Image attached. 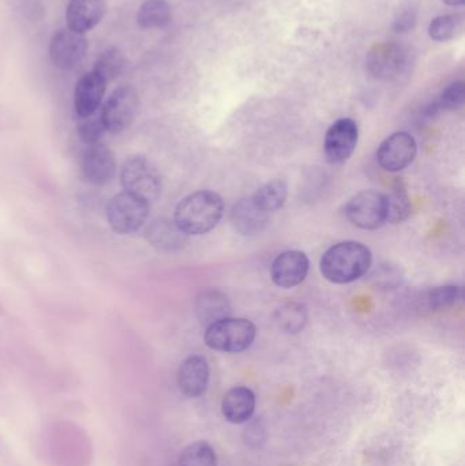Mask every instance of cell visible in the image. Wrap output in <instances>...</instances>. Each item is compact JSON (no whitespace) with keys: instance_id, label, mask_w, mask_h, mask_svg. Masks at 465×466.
<instances>
[{"instance_id":"6da1fadb","label":"cell","mask_w":465,"mask_h":466,"mask_svg":"<svg viewBox=\"0 0 465 466\" xmlns=\"http://www.w3.org/2000/svg\"><path fill=\"white\" fill-rule=\"evenodd\" d=\"M372 262L369 247L359 242H342L332 246L321 258V274L334 284H350L363 277Z\"/></svg>"},{"instance_id":"7a4b0ae2","label":"cell","mask_w":465,"mask_h":466,"mask_svg":"<svg viewBox=\"0 0 465 466\" xmlns=\"http://www.w3.org/2000/svg\"><path fill=\"white\" fill-rule=\"evenodd\" d=\"M224 207L223 198L215 191H197L179 202L174 221L188 236L205 235L220 223Z\"/></svg>"},{"instance_id":"3957f363","label":"cell","mask_w":465,"mask_h":466,"mask_svg":"<svg viewBox=\"0 0 465 466\" xmlns=\"http://www.w3.org/2000/svg\"><path fill=\"white\" fill-rule=\"evenodd\" d=\"M256 336V325L251 320L228 317L207 326L205 344L213 351L239 354L251 347Z\"/></svg>"},{"instance_id":"277c9868","label":"cell","mask_w":465,"mask_h":466,"mask_svg":"<svg viewBox=\"0 0 465 466\" xmlns=\"http://www.w3.org/2000/svg\"><path fill=\"white\" fill-rule=\"evenodd\" d=\"M121 183L126 193L146 204L158 201L163 188L160 172L145 156H130L121 166Z\"/></svg>"},{"instance_id":"5b68a950","label":"cell","mask_w":465,"mask_h":466,"mask_svg":"<svg viewBox=\"0 0 465 466\" xmlns=\"http://www.w3.org/2000/svg\"><path fill=\"white\" fill-rule=\"evenodd\" d=\"M149 210L150 204L124 191L108 202V223L119 235H130L142 228L148 220Z\"/></svg>"},{"instance_id":"8992f818","label":"cell","mask_w":465,"mask_h":466,"mask_svg":"<svg viewBox=\"0 0 465 466\" xmlns=\"http://www.w3.org/2000/svg\"><path fill=\"white\" fill-rule=\"evenodd\" d=\"M348 221L356 228L377 231L388 223L386 195L374 190L362 191L348 201L345 206Z\"/></svg>"},{"instance_id":"52a82bcc","label":"cell","mask_w":465,"mask_h":466,"mask_svg":"<svg viewBox=\"0 0 465 466\" xmlns=\"http://www.w3.org/2000/svg\"><path fill=\"white\" fill-rule=\"evenodd\" d=\"M140 110V96L132 86L116 89L102 107V119L108 133L119 134L126 130Z\"/></svg>"},{"instance_id":"ba28073f","label":"cell","mask_w":465,"mask_h":466,"mask_svg":"<svg viewBox=\"0 0 465 466\" xmlns=\"http://www.w3.org/2000/svg\"><path fill=\"white\" fill-rule=\"evenodd\" d=\"M88 51L85 34L69 28L59 29L50 42V58L53 66L70 71L82 63Z\"/></svg>"},{"instance_id":"9c48e42d","label":"cell","mask_w":465,"mask_h":466,"mask_svg":"<svg viewBox=\"0 0 465 466\" xmlns=\"http://www.w3.org/2000/svg\"><path fill=\"white\" fill-rule=\"evenodd\" d=\"M418 147L415 138L405 131L389 136L377 150V163L383 171L400 172L415 160Z\"/></svg>"},{"instance_id":"30bf717a","label":"cell","mask_w":465,"mask_h":466,"mask_svg":"<svg viewBox=\"0 0 465 466\" xmlns=\"http://www.w3.org/2000/svg\"><path fill=\"white\" fill-rule=\"evenodd\" d=\"M359 130L355 120L343 118L336 120L326 131L324 150L328 163L342 164L353 156L358 145Z\"/></svg>"},{"instance_id":"8fae6325","label":"cell","mask_w":465,"mask_h":466,"mask_svg":"<svg viewBox=\"0 0 465 466\" xmlns=\"http://www.w3.org/2000/svg\"><path fill=\"white\" fill-rule=\"evenodd\" d=\"M81 171L91 185H107L116 174L115 155L102 142L88 145L81 157Z\"/></svg>"},{"instance_id":"7c38bea8","label":"cell","mask_w":465,"mask_h":466,"mask_svg":"<svg viewBox=\"0 0 465 466\" xmlns=\"http://www.w3.org/2000/svg\"><path fill=\"white\" fill-rule=\"evenodd\" d=\"M308 266L310 262L305 252L291 250V252H283L273 261L270 277L277 287L289 290L305 281Z\"/></svg>"},{"instance_id":"4fadbf2b","label":"cell","mask_w":465,"mask_h":466,"mask_svg":"<svg viewBox=\"0 0 465 466\" xmlns=\"http://www.w3.org/2000/svg\"><path fill=\"white\" fill-rule=\"evenodd\" d=\"M405 52L402 47L392 43L375 45L367 58L370 74L377 80L388 81L402 74L405 69Z\"/></svg>"},{"instance_id":"5bb4252c","label":"cell","mask_w":465,"mask_h":466,"mask_svg":"<svg viewBox=\"0 0 465 466\" xmlns=\"http://www.w3.org/2000/svg\"><path fill=\"white\" fill-rule=\"evenodd\" d=\"M105 12V0H70L66 10L67 28L77 33H88L102 23Z\"/></svg>"},{"instance_id":"9a60e30c","label":"cell","mask_w":465,"mask_h":466,"mask_svg":"<svg viewBox=\"0 0 465 466\" xmlns=\"http://www.w3.org/2000/svg\"><path fill=\"white\" fill-rule=\"evenodd\" d=\"M105 90H107V82L93 70L80 78L75 85L74 108L81 119L99 110Z\"/></svg>"},{"instance_id":"2e32d148","label":"cell","mask_w":465,"mask_h":466,"mask_svg":"<svg viewBox=\"0 0 465 466\" xmlns=\"http://www.w3.org/2000/svg\"><path fill=\"white\" fill-rule=\"evenodd\" d=\"M145 239L159 252H179L188 243V235L170 218H156L145 229Z\"/></svg>"},{"instance_id":"e0dca14e","label":"cell","mask_w":465,"mask_h":466,"mask_svg":"<svg viewBox=\"0 0 465 466\" xmlns=\"http://www.w3.org/2000/svg\"><path fill=\"white\" fill-rule=\"evenodd\" d=\"M209 365L199 355L188 357L178 373V385L180 392L189 398L201 397L209 385Z\"/></svg>"},{"instance_id":"ac0fdd59","label":"cell","mask_w":465,"mask_h":466,"mask_svg":"<svg viewBox=\"0 0 465 466\" xmlns=\"http://www.w3.org/2000/svg\"><path fill=\"white\" fill-rule=\"evenodd\" d=\"M232 226L235 231L243 236H254L261 233L267 223H269L270 214L262 212L254 204L253 199L243 198L234 204L231 210Z\"/></svg>"},{"instance_id":"d6986e66","label":"cell","mask_w":465,"mask_h":466,"mask_svg":"<svg viewBox=\"0 0 465 466\" xmlns=\"http://www.w3.org/2000/svg\"><path fill=\"white\" fill-rule=\"evenodd\" d=\"M254 411H256V395L248 387H234L227 393L221 403V412L232 424L248 422Z\"/></svg>"},{"instance_id":"ffe728a7","label":"cell","mask_w":465,"mask_h":466,"mask_svg":"<svg viewBox=\"0 0 465 466\" xmlns=\"http://www.w3.org/2000/svg\"><path fill=\"white\" fill-rule=\"evenodd\" d=\"M231 301L218 290H204L196 301V314L202 325L209 326L231 315Z\"/></svg>"},{"instance_id":"44dd1931","label":"cell","mask_w":465,"mask_h":466,"mask_svg":"<svg viewBox=\"0 0 465 466\" xmlns=\"http://www.w3.org/2000/svg\"><path fill=\"white\" fill-rule=\"evenodd\" d=\"M286 195H288V185H286V180L275 179L259 187L251 195V199L259 210L267 214H273L284 206Z\"/></svg>"},{"instance_id":"7402d4cb","label":"cell","mask_w":465,"mask_h":466,"mask_svg":"<svg viewBox=\"0 0 465 466\" xmlns=\"http://www.w3.org/2000/svg\"><path fill=\"white\" fill-rule=\"evenodd\" d=\"M171 20V6L166 0H146L138 10L137 23L142 29L166 28Z\"/></svg>"},{"instance_id":"603a6c76","label":"cell","mask_w":465,"mask_h":466,"mask_svg":"<svg viewBox=\"0 0 465 466\" xmlns=\"http://www.w3.org/2000/svg\"><path fill=\"white\" fill-rule=\"evenodd\" d=\"M386 204H388V223H402L410 217L412 204H411L405 183L402 179H397L392 185L391 193L386 195Z\"/></svg>"},{"instance_id":"cb8c5ba5","label":"cell","mask_w":465,"mask_h":466,"mask_svg":"<svg viewBox=\"0 0 465 466\" xmlns=\"http://www.w3.org/2000/svg\"><path fill=\"white\" fill-rule=\"evenodd\" d=\"M126 67L127 58L124 53L118 48L112 47L100 53L94 63L93 71L108 83L121 77Z\"/></svg>"},{"instance_id":"d4e9b609","label":"cell","mask_w":465,"mask_h":466,"mask_svg":"<svg viewBox=\"0 0 465 466\" xmlns=\"http://www.w3.org/2000/svg\"><path fill=\"white\" fill-rule=\"evenodd\" d=\"M276 323L283 328L286 333L296 334L305 328L307 323V311L305 307L300 303H286L276 311Z\"/></svg>"},{"instance_id":"484cf974","label":"cell","mask_w":465,"mask_h":466,"mask_svg":"<svg viewBox=\"0 0 465 466\" xmlns=\"http://www.w3.org/2000/svg\"><path fill=\"white\" fill-rule=\"evenodd\" d=\"M178 466H218V457L208 442H194L180 452Z\"/></svg>"},{"instance_id":"4316f807","label":"cell","mask_w":465,"mask_h":466,"mask_svg":"<svg viewBox=\"0 0 465 466\" xmlns=\"http://www.w3.org/2000/svg\"><path fill=\"white\" fill-rule=\"evenodd\" d=\"M460 298V288L456 285H443L427 290L421 298V306L427 311H441L456 303Z\"/></svg>"},{"instance_id":"83f0119b","label":"cell","mask_w":465,"mask_h":466,"mask_svg":"<svg viewBox=\"0 0 465 466\" xmlns=\"http://www.w3.org/2000/svg\"><path fill=\"white\" fill-rule=\"evenodd\" d=\"M465 100V88L462 82H454L449 85L445 90L441 94L440 99L430 105L427 109L426 116L432 118V116L438 115V113L443 112V110H454L457 108L461 107L464 104Z\"/></svg>"},{"instance_id":"f1b7e54d","label":"cell","mask_w":465,"mask_h":466,"mask_svg":"<svg viewBox=\"0 0 465 466\" xmlns=\"http://www.w3.org/2000/svg\"><path fill=\"white\" fill-rule=\"evenodd\" d=\"M104 122L102 119V113H93V115L86 116L81 119L78 125V136L85 142L86 145L97 144L102 142L105 134Z\"/></svg>"},{"instance_id":"f546056e","label":"cell","mask_w":465,"mask_h":466,"mask_svg":"<svg viewBox=\"0 0 465 466\" xmlns=\"http://www.w3.org/2000/svg\"><path fill=\"white\" fill-rule=\"evenodd\" d=\"M460 21L454 15H441L434 18L429 26V34L434 42H448L459 31Z\"/></svg>"},{"instance_id":"4dcf8cb0","label":"cell","mask_w":465,"mask_h":466,"mask_svg":"<svg viewBox=\"0 0 465 466\" xmlns=\"http://www.w3.org/2000/svg\"><path fill=\"white\" fill-rule=\"evenodd\" d=\"M402 271L396 266L381 265L380 268L375 269L372 274V281L375 288L380 290H394L397 285L402 284Z\"/></svg>"},{"instance_id":"1f68e13d","label":"cell","mask_w":465,"mask_h":466,"mask_svg":"<svg viewBox=\"0 0 465 466\" xmlns=\"http://www.w3.org/2000/svg\"><path fill=\"white\" fill-rule=\"evenodd\" d=\"M415 24V14L412 12L402 13L396 21V31L407 32L412 28Z\"/></svg>"},{"instance_id":"d6a6232c","label":"cell","mask_w":465,"mask_h":466,"mask_svg":"<svg viewBox=\"0 0 465 466\" xmlns=\"http://www.w3.org/2000/svg\"><path fill=\"white\" fill-rule=\"evenodd\" d=\"M443 4L448 5V6H462L464 5L465 0H442Z\"/></svg>"}]
</instances>
